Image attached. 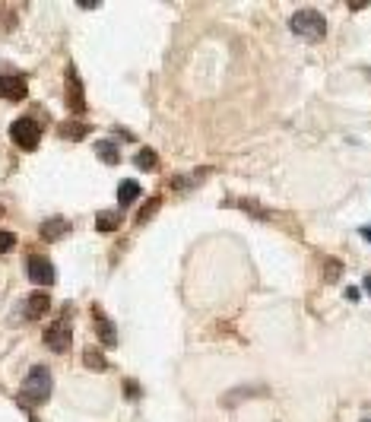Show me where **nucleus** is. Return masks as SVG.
Masks as SVG:
<instances>
[{
  "mask_svg": "<svg viewBox=\"0 0 371 422\" xmlns=\"http://www.w3.org/2000/svg\"><path fill=\"white\" fill-rule=\"evenodd\" d=\"M95 156H99L105 166H117V162H121V153H117V146L111 140H99V143H95Z\"/></svg>",
  "mask_w": 371,
  "mask_h": 422,
  "instance_id": "11",
  "label": "nucleus"
},
{
  "mask_svg": "<svg viewBox=\"0 0 371 422\" xmlns=\"http://www.w3.org/2000/svg\"><path fill=\"white\" fill-rule=\"evenodd\" d=\"M51 397V372L45 368V365H35V368H29V375H25L23 381V394H19V403H45V400Z\"/></svg>",
  "mask_w": 371,
  "mask_h": 422,
  "instance_id": "1",
  "label": "nucleus"
},
{
  "mask_svg": "<svg viewBox=\"0 0 371 422\" xmlns=\"http://www.w3.org/2000/svg\"><path fill=\"white\" fill-rule=\"evenodd\" d=\"M117 225H121V213H99L95 216V229H99V232H115Z\"/></svg>",
  "mask_w": 371,
  "mask_h": 422,
  "instance_id": "13",
  "label": "nucleus"
},
{
  "mask_svg": "<svg viewBox=\"0 0 371 422\" xmlns=\"http://www.w3.org/2000/svg\"><path fill=\"white\" fill-rule=\"evenodd\" d=\"M10 137H13V143L19 149H35L41 140V127L35 124L32 118H19V121L10 124Z\"/></svg>",
  "mask_w": 371,
  "mask_h": 422,
  "instance_id": "3",
  "label": "nucleus"
},
{
  "mask_svg": "<svg viewBox=\"0 0 371 422\" xmlns=\"http://www.w3.org/2000/svg\"><path fill=\"white\" fill-rule=\"evenodd\" d=\"M289 29L298 35V38H305V42H321L324 35H327V23L317 10H298L295 16L289 19Z\"/></svg>",
  "mask_w": 371,
  "mask_h": 422,
  "instance_id": "2",
  "label": "nucleus"
},
{
  "mask_svg": "<svg viewBox=\"0 0 371 422\" xmlns=\"http://www.w3.org/2000/svg\"><path fill=\"white\" fill-rule=\"evenodd\" d=\"M70 340H74V333H70V321H67V318L54 321L48 331H45V346L54 349V353H67V349H70Z\"/></svg>",
  "mask_w": 371,
  "mask_h": 422,
  "instance_id": "4",
  "label": "nucleus"
},
{
  "mask_svg": "<svg viewBox=\"0 0 371 422\" xmlns=\"http://www.w3.org/2000/svg\"><path fill=\"white\" fill-rule=\"evenodd\" d=\"M0 213H3V207H0Z\"/></svg>",
  "mask_w": 371,
  "mask_h": 422,
  "instance_id": "22",
  "label": "nucleus"
},
{
  "mask_svg": "<svg viewBox=\"0 0 371 422\" xmlns=\"http://www.w3.org/2000/svg\"><path fill=\"white\" fill-rule=\"evenodd\" d=\"M67 105L76 115L86 111V96H82V83H80V76H76V67H67Z\"/></svg>",
  "mask_w": 371,
  "mask_h": 422,
  "instance_id": "6",
  "label": "nucleus"
},
{
  "mask_svg": "<svg viewBox=\"0 0 371 422\" xmlns=\"http://www.w3.org/2000/svg\"><path fill=\"white\" fill-rule=\"evenodd\" d=\"M156 207H159V200H149V207H143V210H140V213H137V223H146L149 216L156 213Z\"/></svg>",
  "mask_w": 371,
  "mask_h": 422,
  "instance_id": "18",
  "label": "nucleus"
},
{
  "mask_svg": "<svg viewBox=\"0 0 371 422\" xmlns=\"http://www.w3.org/2000/svg\"><path fill=\"white\" fill-rule=\"evenodd\" d=\"M92 318H95V327H99V337H102V343H105V346H115V343H117L115 324H111L105 315H102V308H92Z\"/></svg>",
  "mask_w": 371,
  "mask_h": 422,
  "instance_id": "10",
  "label": "nucleus"
},
{
  "mask_svg": "<svg viewBox=\"0 0 371 422\" xmlns=\"http://www.w3.org/2000/svg\"><path fill=\"white\" fill-rule=\"evenodd\" d=\"M13 245H16V235H13V232H3V229H0V254H7Z\"/></svg>",
  "mask_w": 371,
  "mask_h": 422,
  "instance_id": "17",
  "label": "nucleus"
},
{
  "mask_svg": "<svg viewBox=\"0 0 371 422\" xmlns=\"http://www.w3.org/2000/svg\"><path fill=\"white\" fill-rule=\"evenodd\" d=\"M67 232H70V223L60 219V216H51V219L41 223V238L45 241H58V238H64Z\"/></svg>",
  "mask_w": 371,
  "mask_h": 422,
  "instance_id": "8",
  "label": "nucleus"
},
{
  "mask_svg": "<svg viewBox=\"0 0 371 422\" xmlns=\"http://www.w3.org/2000/svg\"><path fill=\"white\" fill-rule=\"evenodd\" d=\"M60 133H64V137H70V140H82V137L89 133V127H86V124H60Z\"/></svg>",
  "mask_w": 371,
  "mask_h": 422,
  "instance_id": "16",
  "label": "nucleus"
},
{
  "mask_svg": "<svg viewBox=\"0 0 371 422\" xmlns=\"http://www.w3.org/2000/svg\"><path fill=\"white\" fill-rule=\"evenodd\" d=\"M133 162H137V168H146L149 172V168H156V153H153V149H140Z\"/></svg>",
  "mask_w": 371,
  "mask_h": 422,
  "instance_id": "15",
  "label": "nucleus"
},
{
  "mask_svg": "<svg viewBox=\"0 0 371 422\" xmlns=\"http://www.w3.org/2000/svg\"><path fill=\"white\" fill-rule=\"evenodd\" d=\"M362 238H368V241H371V225H362Z\"/></svg>",
  "mask_w": 371,
  "mask_h": 422,
  "instance_id": "20",
  "label": "nucleus"
},
{
  "mask_svg": "<svg viewBox=\"0 0 371 422\" xmlns=\"http://www.w3.org/2000/svg\"><path fill=\"white\" fill-rule=\"evenodd\" d=\"M51 308V298L45 296V292H32V296L25 298V318L29 321H35V318H41L45 311Z\"/></svg>",
  "mask_w": 371,
  "mask_h": 422,
  "instance_id": "9",
  "label": "nucleus"
},
{
  "mask_svg": "<svg viewBox=\"0 0 371 422\" xmlns=\"http://www.w3.org/2000/svg\"><path fill=\"white\" fill-rule=\"evenodd\" d=\"M137 197H140V184H137V181H124L121 188H117V200H121V207L133 203Z\"/></svg>",
  "mask_w": 371,
  "mask_h": 422,
  "instance_id": "12",
  "label": "nucleus"
},
{
  "mask_svg": "<svg viewBox=\"0 0 371 422\" xmlns=\"http://www.w3.org/2000/svg\"><path fill=\"white\" fill-rule=\"evenodd\" d=\"M29 280L35 282V286H51V282L58 280V274H54V267H51L48 257H41V254H32L29 257Z\"/></svg>",
  "mask_w": 371,
  "mask_h": 422,
  "instance_id": "5",
  "label": "nucleus"
},
{
  "mask_svg": "<svg viewBox=\"0 0 371 422\" xmlns=\"http://www.w3.org/2000/svg\"><path fill=\"white\" fill-rule=\"evenodd\" d=\"M25 92H29V86H25L23 76H16V74H0V99L23 102Z\"/></svg>",
  "mask_w": 371,
  "mask_h": 422,
  "instance_id": "7",
  "label": "nucleus"
},
{
  "mask_svg": "<svg viewBox=\"0 0 371 422\" xmlns=\"http://www.w3.org/2000/svg\"><path fill=\"white\" fill-rule=\"evenodd\" d=\"M82 362L89 365V368H95V372H105V368H108V362L102 359L99 349H86V353H82Z\"/></svg>",
  "mask_w": 371,
  "mask_h": 422,
  "instance_id": "14",
  "label": "nucleus"
},
{
  "mask_svg": "<svg viewBox=\"0 0 371 422\" xmlns=\"http://www.w3.org/2000/svg\"><path fill=\"white\" fill-rule=\"evenodd\" d=\"M365 292L371 296V276H365Z\"/></svg>",
  "mask_w": 371,
  "mask_h": 422,
  "instance_id": "21",
  "label": "nucleus"
},
{
  "mask_svg": "<svg viewBox=\"0 0 371 422\" xmlns=\"http://www.w3.org/2000/svg\"><path fill=\"white\" fill-rule=\"evenodd\" d=\"M337 276H339V264H337V260H330V264H327V276H324V280L337 282Z\"/></svg>",
  "mask_w": 371,
  "mask_h": 422,
  "instance_id": "19",
  "label": "nucleus"
}]
</instances>
